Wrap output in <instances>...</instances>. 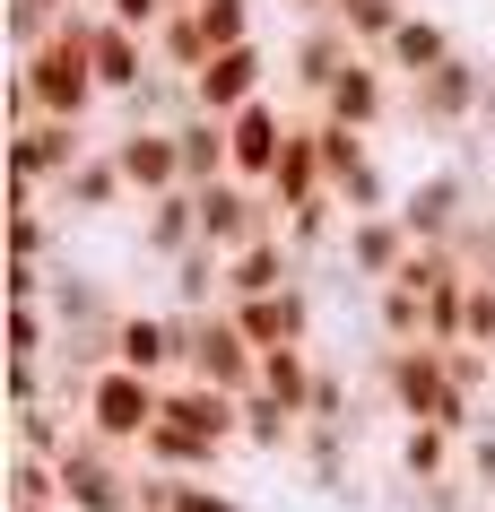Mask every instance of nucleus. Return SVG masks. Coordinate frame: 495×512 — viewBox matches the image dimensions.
<instances>
[{"label": "nucleus", "mask_w": 495, "mask_h": 512, "mask_svg": "<svg viewBox=\"0 0 495 512\" xmlns=\"http://www.w3.org/2000/svg\"><path fill=\"white\" fill-rule=\"evenodd\" d=\"M209 53H235V44H261V0H192Z\"/></svg>", "instance_id": "obj_31"}, {"label": "nucleus", "mask_w": 495, "mask_h": 512, "mask_svg": "<svg viewBox=\"0 0 495 512\" xmlns=\"http://www.w3.org/2000/svg\"><path fill=\"white\" fill-rule=\"evenodd\" d=\"M174 148H183V183L192 191H209V183L235 174V139H226L218 113H183V122H174Z\"/></svg>", "instance_id": "obj_23"}, {"label": "nucleus", "mask_w": 495, "mask_h": 512, "mask_svg": "<svg viewBox=\"0 0 495 512\" xmlns=\"http://www.w3.org/2000/svg\"><path fill=\"white\" fill-rule=\"evenodd\" d=\"M313 382H322V356L313 348H270L261 356V391H270L278 408H296L304 426H313Z\"/></svg>", "instance_id": "obj_25"}, {"label": "nucleus", "mask_w": 495, "mask_h": 512, "mask_svg": "<svg viewBox=\"0 0 495 512\" xmlns=\"http://www.w3.org/2000/svg\"><path fill=\"white\" fill-rule=\"evenodd\" d=\"M139 252H148L157 270H174L183 252H200V200H192V191H174V200H148V209H139Z\"/></svg>", "instance_id": "obj_21"}, {"label": "nucleus", "mask_w": 495, "mask_h": 512, "mask_svg": "<svg viewBox=\"0 0 495 512\" xmlns=\"http://www.w3.org/2000/svg\"><path fill=\"white\" fill-rule=\"evenodd\" d=\"M200 200V243L209 252H244V243H261V235H278V209H270V191H252V183H209V191H192Z\"/></svg>", "instance_id": "obj_8"}, {"label": "nucleus", "mask_w": 495, "mask_h": 512, "mask_svg": "<svg viewBox=\"0 0 495 512\" xmlns=\"http://www.w3.org/2000/svg\"><path fill=\"white\" fill-rule=\"evenodd\" d=\"M452 53H461V44H452V27H443V18H426V9H409V27L391 35V44H383L374 61H383V70H391L400 87H417V79H435V70H443Z\"/></svg>", "instance_id": "obj_19"}, {"label": "nucleus", "mask_w": 495, "mask_h": 512, "mask_svg": "<svg viewBox=\"0 0 495 512\" xmlns=\"http://www.w3.org/2000/svg\"><path fill=\"white\" fill-rule=\"evenodd\" d=\"M348 61H357V44H348V35H339V27L322 18V27H304L296 44H287V87H304V96L322 105V96H330V79H339Z\"/></svg>", "instance_id": "obj_22"}, {"label": "nucleus", "mask_w": 495, "mask_h": 512, "mask_svg": "<svg viewBox=\"0 0 495 512\" xmlns=\"http://www.w3.org/2000/svg\"><path fill=\"white\" fill-rule=\"evenodd\" d=\"M9 504H61V460L9 452Z\"/></svg>", "instance_id": "obj_35"}, {"label": "nucleus", "mask_w": 495, "mask_h": 512, "mask_svg": "<svg viewBox=\"0 0 495 512\" xmlns=\"http://www.w3.org/2000/svg\"><path fill=\"white\" fill-rule=\"evenodd\" d=\"M330 200V165H322V148H313V113H296V139H287V157H278V174H270V209H278V226L296 209H322Z\"/></svg>", "instance_id": "obj_16"}, {"label": "nucleus", "mask_w": 495, "mask_h": 512, "mask_svg": "<svg viewBox=\"0 0 495 512\" xmlns=\"http://www.w3.org/2000/svg\"><path fill=\"white\" fill-rule=\"evenodd\" d=\"M165 426H192V434H209V443H244V400H226V391H209V382H165Z\"/></svg>", "instance_id": "obj_17"}, {"label": "nucleus", "mask_w": 495, "mask_h": 512, "mask_svg": "<svg viewBox=\"0 0 495 512\" xmlns=\"http://www.w3.org/2000/svg\"><path fill=\"white\" fill-rule=\"evenodd\" d=\"M61 504L70 512H139V460L79 426L70 452H61Z\"/></svg>", "instance_id": "obj_4"}, {"label": "nucleus", "mask_w": 495, "mask_h": 512, "mask_svg": "<svg viewBox=\"0 0 495 512\" xmlns=\"http://www.w3.org/2000/svg\"><path fill=\"white\" fill-rule=\"evenodd\" d=\"M374 330H383V348H426V287L409 278L374 287Z\"/></svg>", "instance_id": "obj_28"}, {"label": "nucleus", "mask_w": 495, "mask_h": 512, "mask_svg": "<svg viewBox=\"0 0 495 512\" xmlns=\"http://www.w3.org/2000/svg\"><path fill=\"white\" fill-rule=\"evenodd\" d=\"M53 235H61V217L44 209V191H18V217H9V261H18V270H44V261H53Z\"/></svg>", "instance_id": "obj_29"}, {"label": "nucleus", "mask_w": 495, "mask_h": 512, "mask_svg": "<svg viewBox=\"0 0 495 512\" xmlns=\"http://www.w3.org/2000/svg\"><path fill=\"white\" fill-rule=\"evenodd\" d=\"M296 443H304V417H296V408H278L270 400V391H252V400H244V452H296Z\"/></svg>", "instance_id": "obj_30"}, {"label": "nucleus", "mask_w": 495, "mask_h": 512, "mask_svg": "<svg viewBox=\"0 0 495 512\" xmlns=\"http://www.w3.org/2000/svg\"><path fill=\"white\" fill-rule=\"evenodd\" d=\"M105 139H87V122H18L9 157H18V191H53L79 157H96Z\"/></svg>", "instance_id": "obj_10"}, {"label": "nucleus", "mask_w": 495, "mask_h": 512, "mask_svg": "<svg viewBox=\"0 0 495 512\" xmlns=\"http://www.w3.org/2000/svg\"><path fill=\"white\" fill-rule=\"evenodd\" d=\"M313 148H322V165H330V191H339L365 157H374V139H365V131H348V122H322V113H313Z\"/></svg>", "instance_id": "obj_32"}, {"label": "nucleus", "mask_w": 495, "mask_h": 512, "mask_svg": "<svg viewBox=\"0 0 495 512\" xmlns=\"http://www.w3.org/2000/svg\"><path fill=\"white\" fill-rule=\"evenodd\" d=\"M226 139H235V183L270 191L278 157H287V139H296V113L278 105V96H261V105H244L235 122H226Z\"/></svg>", "instance_id": "obj_13"}, {"label": "nucleus", "mask_w": 495, "mask_h": 512, "mask_svg": "<svg viewBox=\"0 0 495 512\" xmlns=\"http://www.w3.org/2000/svg\"><path fill=\"white\" fill-rule=\"evenodd\" d=\"M70 417H79L96 443H113V452L139 460V443H148L157 417H165V382L131 374V365H105V374H87L79 391H70Z\"/></svg>", "instance_id": "obj_2"}, {"label": "nucleus", "mask_w": 495, "mask_h": 512, "mask_svg": "<svg viewBox=\"0 0 495 512\" xmlns=\"http://www.w3.org/2000/svg\"><path fill=\"white\" fill-rule=\"evenodd\" d=\"M9 512H70V504H9Z\"/></svg>", "instance_id": "obj_44"}, {"label": "nucleus", "mask_w": 495, "mask_h": 512, "mask_svg": "<svg viewBox=\"0 0 495 512\" xmlns=\"http://www.w3.org/2000/svg\"><path fill=\"white\" fill-rule=\"evenodd\" d=\"M478 131H495V79H487V113H478Z\"/></svg>", "instance_id": "obj_43"}, {"label": "nucleus", "mask_w": 495, "mask_h": 512, "mask_svg": "<svg viewBox=\"0 0 495 512\" xmlns=\"http://www.w3.org/2000/svg\"><path fill=\"white\" fill-rule=\"evenodd\" d=\"M192 382L226 391V400H252L261 391V348H252L235 313H200V339H192Z\"/></svg>", "instance_id": "obj_9"}, {"label": "nucleus", "mask_w": 495, "mask_h": 512, "mask_svg": "<svg viewBox=\"0 0 495 512\" xmlns=\"http://www.w3.org/2000/svg\"><path fill=\"white\" fill-rule=\"evenodd\" d=\"M70 434H79V417H70V408H18V452L61 460V452H70Z\"/></svg>", "instance_id": "obj_33"}, {"label": "nucleus", "mask_w": 495, "mask_h": 512, "mask_svg": "<svg viewBox=\"0 0 495 512\" xmlns=\"http://www.w3.org/2000/svg\"><path fill=\"white\" fill-rule=\"evenodd\" d=\"M348 443H357V434L348 426H304V469H313V486H348Z\"/></svg>", "instance_id": "obj_34"}, {"label": "nucleus", "mask_w": 495, "mask_h": 512, "mask_svg": "<svg viewBox=\"0 0 495 512\" xmlns=\"http://www.w3.org/2000/svg\"><path fill=\"white\" fill-rule=\"evenodd\" d=\"M469 217H478L469 165H435V174H417V183L400 191V226H409V243H452Z\"/></svg>", "instance_id": "obj_6"}, {"label": "nucleus", "mask_w": 495, "mask_h": 512, "mask_svg": "<svg viewBox=\"0 0 495 512\" xmlns=\"http://www.w3.org/2000/svg\"><path fill=\"white\" fill-rule=\"evenodd\" d=\"M287 9H296L304 27H322V18H330V9H339V0H287Z\"/></svg>", "instance_id": "obj_42"}, {"label": "nucleus", "mask_w": 495, "mask_h": 512, "mask_svg": "<svg viewBox=\"0 0 495 512\" xmlns=\"http://www.w3.org/2000/svg\"><path fill=\"white\" fill-rule=\"evenodd\" d=\"M452 382H461V400H487L495 391V348H452Z\"/></svg>", "instance_id": "obj_39"}, {"label": "nucleus", "mask_w": 495, "mask_h": 512, "mask_svg": "<svg viewBox=\"0 0 495 512\" xmlns=\"http://www.w3.org/2000/svg\"><path fill=\"white\" fill-rule=\"evenodd\" d=\"M53 200H61V226H87V217H122V209H139L131 183H122V165H113L105 148L70 165V174L53 183Z\"/></svg>", "instance_id": "obj_15"}, {"label": "nucleus", "mask_w": 495, "mask_h": 512, "mask_svg": "<svg viewBox=\"0 0 495 512\" xmlns=\"http://www.w3.org/2000/svg\"><path fill=\"white\" fill-rule=\"evenodd\" d=\"M374 382H383V400H391L400 426H452L461 443L478 434V400H461L452 348H383L374 356Z\"/></svg>", "instance_id": "obj_1"}, {"label": "nucleus", "mask_w": 495, "mask_h": 512, "mask_svg": "<svg viewBox=\"0 0 495 512\" xmlns=\"http://www.w3.org/2000/svg\"><path fill=\"white\" fill-rule=\"evenodd\" d=\"M461 469V434L452 426H400V478L409 486H452Z\"/></svg>", "instance_id": "obj_24"}, {"label": "nucleus", "mask_w": 495, "mask_h": 512, "mask_svg": "<svg viewBox=\"0 0 495 512\" xmlns=\"http://www.w3.org/2000/svg\"><path fill=\"white\" fill-rule=\"evenodd\" d=\"M96 9H105L113 27H139V35H157L165 18H174V9H165V0H96Z\"/></svg>", "instance_id": "obj_40"}, {"label": "nucleus", "mask_w": 495, "mask_h": 512, "mask_svg": "<svg viewBox=\"0 0 495 512\" xmlns=\"http://www.w3.org/2000/svg\"><path fill=\"white\" fill-rule=\"evenodd\" d=\"M409 226H400V209L391 217H348V235H339V270L357 278V287H391V278L409 270Z\"/></svg>", "instance_id": "obj_14"}, {"label": "nucleus", "mask_w": 495, "mask_h": 512, "mask_svg": "<svg viewBox=\"0 0 495 512\" xmlns=\"http://www.w3.org/2000/svg\"><path fill=\"white\" fill-rule=\"evenodd\" d=\"M148 53H157V79H183V87H192L200 70H209V35H200L192 9H174V18L148 35Z\"/></svg>", "instance_id": "obj_26"}, {"label": "nucleus", "mask_w": 495, "mask_h": 512, "mask_svg": "<svg viewBox=\"0 0 495 512\" xmlns=\"http://www.w3.org/2000/svg\"><path fill=\"white\" fill-rule=\"evenodd\" d=\"M330 27H339L365 61H374V53L391 44V35L409 27V0H339V9H330Z\"/></svg>", "instance_id": "obj_27"}, {"label": "nucleus", "mask_w": 495, "mask_h": 512, "mask_svg": "<svg viewBox=\"0 0 495 512\" xmlns=\"http://www.w3.org/2000/svg\"><path fill=\"white\" fill-rule=\"evenodd\" d=\"M487 79H495V70H478L469 53H452L435 79L400 87L409 131H426V139H461V131H478V113H487Z\"/></svg>", "instance_id": "obj_3"}, {"label": "nucleus", "mask_w": 495, "mask_h": 512, "mask_svg": "<svg viewBox=\"0 0 495 512\" xmlns=\"http://www.w3.org/2000/svg\"><path fill=\"white\" fill-rule=\"evenodd\" d=\"M313 113H322V122H348V131L374 139L391 113H400V79H391L383 61H365V53H357L348 70H339V79H330V96H322Z\"/></svg>", "instance_id": "obj_12"}, {"label": "nucleus", "mask_w": 495, "mask_h": 512, "mask_svg": "<svg viewBox=\"0 0 495 512\" xmlns=\"http://www.w3.org/2000/svg\"><path fill=\"white\" fill-rule=\"evenodd\" d=\"M348 408H357V382H348V365H330L322 356V382H313V426H348ZM357 434V426H348Z\"/></svg>", "instance_id": "obj_36"}, {"label": "nucleus", "mask_w": 495, "mask_h": 512, "mask_svg": "<svg viewBox=\"0 0 495 512\" xmlns=\"http://www.w3.org/2000/svg\"><path fill=\"white\" fill-rule=\"evenodd\" d=\"M461 460H469V486H487V495H495V426H487V434H469Z\"/></svg>", "instance_id": "obj_41"}, {"label": "nucleus", "mask_w": 495, "mask_h": 512, "mask_svg": "<svg viewBox=\"0 0 495 512\" xmlns=\"http://www.w3.org/2000/svg\"><path fill=\"white\" fill-rule=\"evenodd\" d=\"M452 252H461V270H469V278H495V209H487V217H469L461 235H452Z\"/></svg>", "instance_id": "obj_38"}, {"label": "nucleus", "mask_w": 495, "mask_h": 512, "mask_svg": "<svg viewBox=\"0 0 495 512\" xmlns=\"http://www.w3.org/2000/svg\"><path fill=\"white\" fill-rule=\"evenodd\" d=\"M139 469H148V478H218V469H226V443H209V434L165 426V417H157V434L139 443Z\"/></svg>", "instance_id": "obj_20"}, {"label": "nucleus", "mask_w": 495, "mask_h": 512, "mask_svg": "<svg viewBox=\"0 0 495 512\" xmlns=\"http://www.w3.org/2000/svg\"><path fill=\"white\" fill-rule=\"evenodd\" d=\"M235 313V330H244L252 348L270 356V348H313V322H322V304H313V287H278V296H244V304H226Z\"/></svg>", "instance_id": "obj_11"}, {"label": "nucleus", "mask_w": 495, "mask_h": 512, "mask_svg": "<svg viewBox=\"0 0 495 512\" xmlns=\"http://www.w3.org/2000/svg\"><path fill=\"white\" fill-rule=\"evenodd\" d=\"M105 157L122 165V183H131V200L148 209V200H174L183 183V148H174V122H131V131L105 139Z\"/></svg>", "instance_id": "obj_5"}, {"label": "nucleus", "mask_w": 495, "mask_h": 512, "mask_svg": "<svg viewBox=\"0 0 495 512\" xmlns=\"http://www.w3.org/2000/svg\"><path fill=\"white\" fill-rule=\"evenodd\" d=\"M278 61L270 44H235V53H209V70L192 79V113H218V122H235L244 105H261V96H278Z\"/></svg>", "instance_id": "obj_7"}, {"label": "nucleus", "mask_w": 495, "mask_h": 512, "mask_svg": "<svg viewBox=\"0 0 495 512\" xmlns=\"http://www.w3.org/2000/svg\"><path fill=\"white\" fill-rule=\"evenodd\" d=\"M296 278H304V261H296L287 235H261V243H244V252H226V304L278 296V287H296Z\"/></svg>", "instance_id": "obj_18"}, {"label": "nucleus", "mask_w": 495, "mask_h": 512, "mask_svg": "<svg viewBox=\"0 0 495 512\" xmlns=\"http://www.w3.org/2000/svg\"><path fill=\"white\" fill-rule=\"evenodd\" d=\"M461 348H495V278H469V296H461Z\"/></svg>", "instance_id": "obj_37"}]
</instances>
